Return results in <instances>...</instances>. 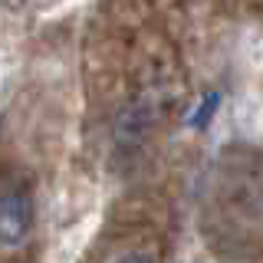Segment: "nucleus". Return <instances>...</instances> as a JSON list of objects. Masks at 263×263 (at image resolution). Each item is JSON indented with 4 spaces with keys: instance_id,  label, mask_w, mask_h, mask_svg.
<instances>
[{
    "instance_id": "1",
    "label": "nucleus",
    "mask_w": 263,
    "mask_h": 263,
    "mask_svg": "<svg viewBox=\"0 0 263 263\" xmlns=\"http://www.w3.org/2000/svg\"><path fill=\"white\" fill-rule=\"evenodd\" d=\"M36 227V197L23 181L0 184V247L16 250L33 237Z\"/></svg>"
},
{
    "instance_id": "2",
    "label": "nucleus",
    "mask_w": 263,
    "mask_h": 263,
    "mask_svg": "<svg viewBox=\"0 0 263 263\" xmlns=\"http://www.w3.org/2000/svg\"><path fill=\"white\" fill-rule=\"evenodd\" d=\"M115 263H158L155 257H148V253H125L122 260H115Z\"/></svg>"
}]
</instances>
